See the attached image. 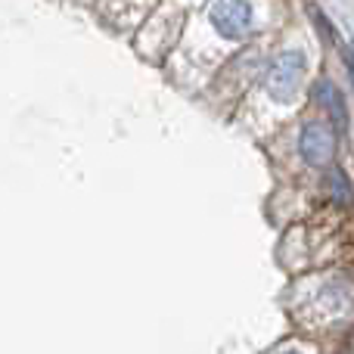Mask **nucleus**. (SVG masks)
Listing matches in <instances>:
<instances>
[{"label": "nucleus", "instance_id": "nucleus-1", "mask_svg": "<svg viewBox=\"0 0 354 354\" xmlns=\"http://www.w3.org/2000/svg\"><path fill=\"white\" fill-rule=\"evenodd\" d=\"M299 149L305 156L308 165L314 168H330L333 159H336V128L326 122H311L301 131Z\"/></svg>", "mask_w": 354, "mask_h": 354}, {"label": "nucleus", "instance_id": "nucleus-2", "mask_svg": "<svg viewBox=\"0 0 354 354\" xmlns=\"http://www.w3.org/2000/svg\"><path fill=\"white\" fill-rule=\"evenodd\" d=\"M301 78H305V56L301 53H283L280 59H274L268 75V91L274 100L286 103L299 93Z\"/></svg>", "mask_w": 354, "mask_h": 354}, {"label": "nucleus", "instance_id": "nucleus-3", "mask_svg": "<svg viewBox=\"0 0 354 354\" xmlns=\"http://www.w3.org/2000/svg\"><path fill=\"white\" fill-rule=\"evenodd\" d=\"M212 25L230 41H239L252 31V6L245 0H218L212 6Z\"/></svg>", "mask_w": 354, "mask_h": 354}, {"label": "nucleus", "instance_id": "nucleus-4", "mask_svg": "<svg viewBox=\"0 0 354 354\" xmlns=\"http://www.w3.org/2000/svg\"><path fill=\"white\" fill-rule=\"evenodd\" d=\"M317 100L326 106V112H330L333 128H336L339 134H345V128H348V112H345L342 93H339L336 87L330 84V81H320V84H317Z\"/></svg>", "mask_w": 354, "mask_h": 354}, {"label": "nucleus", "instance_id": "nucleus-5", "mask_svg": "<svg viewBox=\"0 0 354 354\" xmlns=\"http://www.w3.org/2000/svg\"><path fill=\"white\" fill-rule=\"evenodd\" d=\"M308 12H311L314 25L320 28V37H324V41L330 44V47H336V44H339V31L333 28V22L324 16V10H320V6H308Z\"/></svg>", "mask_w": 354, "mask_h": 354}, {"label": "nucleus", "instance_id": "nucleus-6", "mask_svg": "<svg viewBox=\"0 0 354 354\" xmlns=\"http://www.w3.org/2000/svg\"><path fill=\"white\" fill-rule=\"evenodd\" d=\"M333 196L339 199L342 208H351V189H348V180H345L342 171H333Z\"/></svg>", "mask_w": 354, "mask_h": 354}, {"label": "nucleus", "instance_id": "nucleus-7", "mask_svg": "<svg viewBox=\"0 0 354 354\" xmlns=\"http://www.w3.org/2000/svg\"><path fill=\"white\" fill-rule=\"evenodd\" d=\"M336 50L342 53V59H345V66H348V72H351V81H354V47H348V44L339 37V44H336Z\"/></svg>", "mask_w": 354, "mask_h": 354}]
</instances>
